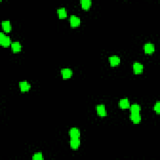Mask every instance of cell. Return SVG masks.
Masks as SVG:
<instances>
[{"mask_svg": "<svg viewBox=\"0 0 160 160\" xmlns=\"http://www.w3.org/2000/svg\"><path fill=\"white\" fill-rule=\"evenodd\" d=\"M129 107L131 113H140L141 109L140 105L137 103H133Z\"/></svg>", "mask_w": 160, "mask_h": 160, "instance_id": "17", "label": "cell"}, {"mask_svg": "<svg viewBox=\"0 0 160 160\" xmlns=\"http://www.w3.org/2000/svg\"><path fill=\"white\" fill-rule=\"evenodd\" d=\"M130 119L134 124H138L141 121V116L140 113H131Z\"/></svg>", "mask_w": 160, "mask_h": 160, "instance_id": "7", "label": "cell"}, {"mask_svg": "<svg viewBox=\"0 0 160 160\" xmlns=\"http://www.w3.org/2000/svg\"><path fill=\"white\" fill-rule=\"evenodd\" d=\"M154 110L156 112V113H158V114L159 113V112H160V103H159V101H156V103L155 104Z\"/></svg>", "mask_w": 160, "mask_h": 160, "instance_id": "19", "label": "cell"}, {"mask_svg": "<svg viewBox=\"0 0 160 160\" xmlns=\"http://www.w3.org/2000/svg\"><path fill=\"white\" fill-rule=\"evenodd\" d=\"M96 111L98 115L100 116H105L107 115V111L105 108V106L103 104H100L97 105L96 106Z\"/></svg>", "mask_w": 160, "mask_h": 160, "instance_id": "3", "label": "cell"}, {"mask_svg": "<svg viewBox=\"0 0 160 160\" xmlns=\"http://www.w3.org/2000/svg\"><path fill=\"white\" fill-rule=\"evenodd\" d=\"M57 13L58 16L60 18H64L67 16L68 14V12L67 10L65 8H63V7H61V8H58L57 9Z\"/></svg>", "mask_w": 160, "mask_h": 160, "instance_id": "15", "label": "cell"}, {"mask_svg": "<svg viewBox=\"0 0 160 160\" xmlns=\"http://www.w3.org/2000/svg\"><path fill=\"white\" fill-rule=\"evenodd\" d=\"M80 140L79 138H71L70 140V146L72 149L76 150L79 146Z\"/></svg>", "mask_w": 160, "mask_h": 160, "instance_id": "14", "label": "cell"}, {"mask_svg": "<svg viewBox=\"0 0 160 160\" xmlns=\"http://www.w3.org/2000/svg\"><path fill=\"white\" fill-rule=\"evenodd\" d=\"M11 47H12V49L13 52L18 53L20 52L21 50L22 45H21V44L19 41H14L12 43V45H11Z\"/></svg>", "mask_w": 160, "mask_h": 160, "instance_id": "13", "label": "cell"}, {"mask_svg": "<svg viewBox=\"0 0 160 160\" xmlns=\"http://www.w3.org/2000/svg\"><path fill=\"white\" fill-rule=\"evenodd\" d=\"M144 52L147 54H152L155 52V45L151 43H145L143 46Z\"/></svg>", "mask_w": 160, "mask_h": 160, "instance_id": "6", "label": "cell"}, {"mask_svg": "<svg viewBox=\"0 0 160 160\" xmlns=\"http://www.w3.org/2000/svg\"><path fill=\"white\" fill-rule=\"evenodd\" d=\"M33 159H35V160H41V159H43L44 158H43V155L41 153H36L33 156Z\"/></svg>", "mask_w": 160, "mask_h": 160, "instance_id": "18", "label": "cell"}, {"mask_svg": "<svg viewBox=\"0 0 160 160\" xmlns=\"http://www.w3.org/2000/svg\"><path fill=\"white\" fill-rule=\"evenodd\" d=\"M69 134H70L71 138H79L80 131L78 128L73 127L69 131Z\"/></svg>", "mask_w": 160, "mask_h": 160, "instance_id": "9", "label": "cell"}, {"mask_svg": "<svg viewBox=\"0 0 160 160\" xmlns=\"http://www.w3.org/2000/svg\"><path fill=\"white\" fill-rule=\"evenodd\" d=\"M118 105H119V106L122 109L128 108L130 106L129 101L127 98H122V99H121L119 101Z\"/></svg>", "mask_w": 160, "mask_h": 160, "instance_id": "8", "label": "cell"}, {"mask_svg": "<svg viewBox=\"0 0 160 160\" xmlns=\"http://www.w3.org/2000/svg\"><path fill=\"white\" fill-rule=\"evenodd\" d=\"M92 4V0H82L81 1V5L82 8L84 9H89Z\"/></svg>", "mask_w": 160, "mask_h": 160, "instance_id": "16", "label": "cell"}, {"mask_svg": "<svg viewBox=\"0 0 160 160\" xmlns=\"http://www.w3.org/2000/svg\"><path fill=\"white\" fill-rule=\"evenodd\" d=\"M0 44L5 47H8L12 45V40L9 36L5 35L3 32L0 33Z\"/></svg>", "mask_w": 160, "mask_h": 160, "instance_id": "1", "label": "cell"}, {"mask_svg": "<svg viewBox=\"0 0 160 160\" xmlns=\"http://www.w3.org/2000/svg\"><path fill=\"white\" fill-rule=\"evenodd\" d=\"M19 86H20V90L21 91V92H28V91L30 90V89L31 88L30 83H29L26 81H21L19 83Z\"/></svg>", "mask_w": 160, "mask_h": 160, "instance_id": "10", "label": "cell"}, {"mask_svg": "<svg viewBox=\"0 0 160 160\" xmlns=\"http://www.w3.org/2000/svg\"><path fill=\"white\" fill-rule=\"evenodd\" d=\"M61 73L64 79H68V78H70L71 77L73 73L71 69L66 68L61 69Z\"/></svg>", "mask_w": 160, "mask_h": 160, "instance_id": "5", "label": "cell"}, {"mask_svg": "<svg viewBox=\"0 0 160 160\" xmlns=\"http://www.w3.org/2000/svg\"><path fill=\"white\" fill-rule=\"evenodd\" d=\"M70 23L71 27H77L81 23V19L76 15H71L70 18Z\"/></svg>", "mask_w": 160, "mask_h": 160, "instance_id": "2", "label": "cell"}, {"mask_svg": "<svg viewBox=\"0 0 160 160\" xmlns=\"http://www.w3.org/2000/svg\"><path fill=\"white\" fill-rule=\"evenodd\" d=\"M109 61H110L111 66H117V65H118L120 63L121 60H120V58L118 56L113 55L109 58Z\"/></svg>", "mask_w": 160, "mask_h": 160, "instance_id": "11", "label": "cell"}, {"mask_svg": "<svg viewBox=\"0 0 160 160\" xmlns=\"http://www.w3.org/2000/svg\"><path fill=\"white\" fill-rule=\"evenodd\" d=\"M143 65L140 62H134L133 65V69L135 74H140L143 71Z\"/></svg>", "mask_w": 160, "mask_h": 160, "instance_id": "4", "label": "cell"}, {"mask_svg": "<svg viewBox=\"0 0 160 160\" xmlns=\"http://www.w3.org/2000/svg\"><path fill=\"white\" fill-rule=\"evenodd\" d=\"M1 24H2L3 30H4L5 32L9 33L11 31V30H12V23H11V22L9 20L3 21Z\"/></svg>", "mask_w": 160, "mask_h": 160, "instance_id": "12", "label": "cell"}]
</instances>
